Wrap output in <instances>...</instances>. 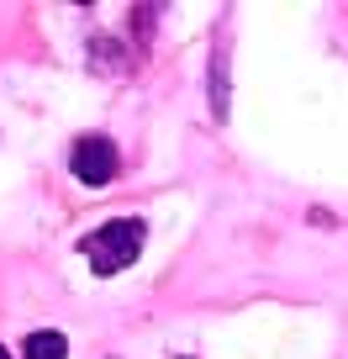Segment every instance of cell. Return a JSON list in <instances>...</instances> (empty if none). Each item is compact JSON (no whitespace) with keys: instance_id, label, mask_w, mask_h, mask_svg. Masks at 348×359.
<instances>
[{"instance_id":"4","label":"cell","mask_w":348,"mask_h":359,"mask_svg":"<svg viewBox=\"0 0 348 359\" xmlns=\"http://www.w3.org/2000/svg\"><path fill=\"white\" fill-rule=\"evenodd\" d=\"M216 116H227V64L216 58Z\"/></svg>"},{"instance_id":"5","label":"cell","mask_w":348,"mask_h":359,"mask_svg":"<svg viewBox=\"0 0 348 359\" xmlns=\"http://www.w3.org/2000/svg\"><path fill=\"white\" fill-rule=\"evenodd\" d=\"M0 359H11V354H6V348H0Z\"/></svg>"},{"instance_id":"2","label":"cell","mask_w":348,"mask_h":359,"mask_svg":"<svg viewBox=\"0 0 348 359\" xmlns=\"http://www.w3.org/2000/svg\"><path fill=\"white\" fill-rule=\"evenodd\" d=\"M116 143L106 133H85L74 137V148H69V169H74L79 185H90V191H101V185H111L116 180Z\"/></svg>"},{"instance_id":"3","label":"cell","mask_w":348,"mask_h":359,"mask_svg":"<svg viewBox=\"0 0 348 359\" xmlns=\"http://www.w3.org/2000/svg\"><path fill=\"white\" fill-rule=\"evenodd\" d=\"M69 354V338L53 333V327H37V333L22 338V359H64Z\"/></svg>"},{"instance_id":"1","label":"cell","mask_w":348,"mask_h":359,"mask_svg":"<svg viewBox=\"0 0 348 359\" xmlns=\"http://www.w3.org/2000/svg\"><path fill=\"white\" fill-rule=\"evenodd\" d=\"M143 243H148L143 217H111V222H101L95 233L79 238V254L90 259L95 275H106V280H111V275H122V269H132V264H137Z\"/></svg>"}]
</instances>
